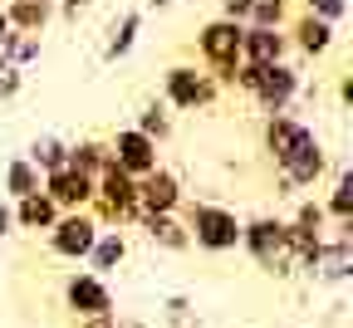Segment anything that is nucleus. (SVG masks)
Wrapping results in <instances>:
<instances>
[{
  "mask_svg": "<svg viewBox=\"0 0 353 328\" xmlns=\"http://www.w3.org/2000/svg\"><path fill=\"white\" fill-rule=\"evenodd\" d=\"M187 240L206 255H231L241 250V216L231 206H216V201H196L187 211Z\"/></svg>",
  "mask_w": 353,
  "mask_h": 328,
  "instance_id": "f257e3e1",
  "label": "nucleus"
},
{
  "mask_svg": "<svg viewBox=\"0 0 353 328\" xmlns=\"http://www.w3.org/2000/svg\"><path fill=\"white\" fill-rule=\"evenodd\" d=\"M241 250L265 269V274H290V240H285V221L280 216H250L241 221Z\"/></svg>",
  "mask_w": 353,
  "mask_h": 328,
  "instance_id": "f03ea898",
  "label": "nucleus"
},
{
  "mask_svg": "<svg viewBox=\"0 0 353 328\" xmlns=\"http://www.w3.org/2000/svg\"><path fill=\"white\" fill-rule=\"evenodd\" d=\"M241 34H245L241 20H211V25H201V34H196V50H201V59L216 69L221 83H231V74L241 69Z\"/></svg>",
  "mask_w": 353,
  "mask_h": 328,
  "instance_id": "7ed1b4c3",
  "label": "nucleus"
},
{
  "mask_svg": "<svg viewBox=\"0 0 353 328\" xmlns=\"http://www.w3.org/2000/svg\"><path fill=\"white\" fill-rule=\"evenodd\" d=\"M50 250L59 255V260H88V250H94V240H99V221L88 216V211H64L54 225H50Z\"/></svg>",
  "mask_w": 353,
  "mask_h": 328,
  "instance_id": "20e7f679",
  "label": "nucleus"
},
{
  "mask_svg": "<svg viewBox=\"0 0 353 328\" xmlns=\"http://www.w3.org/2000/svg\"><path fill=\"white\" fill-rule=\"evenodd\" d=\"M64 309H69L74 318H108V314H113L108 279H103V274H88V269L69 274V279H64Z\"/></svg>",
  "mask_w": 353,
  "mask_h": 328,
  "instance_id": "39448f33",
  "label": "nucleus"
},
{
  "mask_svg": "<svg viewBox=\"0 0 353 328\" xmlns=\"http://www.w3.org/2000/svg\"><path fill=\"white\" fill-rule=\"evenodd\" d=\"M108 162L138 181V176H148V172H157V167H162V152H157L152 137H143L138 127H118V137L108 143Z\"/></svg>",
  "mask_w": 353,
  "mask_h": 328,
  "instance_id": "423d86ee",
  "label": "nucleus"
},
{
  "mask_svg": "<svg viewBox=\"0 0 353 328\" xmlns=\"http://www.w3.org/2000/svg\"><path fill=\"white\" fill-rule=\"evenodd\" d=\"M162 93H167V103L172 108H206L216 99V79L211 74H196L192 64H172L167 79H162Z\"/></svg>",
  "mask_w": 353,
  "mask_h": 328,
  "instance_id": "0eeeda50",
  "label": "nucleus"
},
{
  "mask_svg": "<svg viewBox=\"0 0 353 328\" xmlns=\"http://www.w3.org/2000/svg\"><path fill=\"white\" fill-rule=\"evenodd\" d=\"M176 206H182V181H176V172L157 167L148 176H138V216H176Z\"/></svg>",
  "mask_w": 353,
  "mask_h": 328,
  "instance_id": "6e6552de",
  "label": "nucleus"
},
{
  "mask_svg": "<svg viewBox=\"0 0 353 328\" xmlns=\"http://www.w3.org/2000/svg\"><path fill=\"white\" fill-rule=\"evenodd\" d=\"M250 93H255V103H260L265 113H285V108H290V99L299 93V74H294L290 64H265Z\"/></svg>",
  "mask_w": 353,
  "mask_h": 328,
  "instance_id": "1a4fd4ad",
  "label": "nucleus"
},
{
  "mask_svg": "<svg viewBox=\"0 0 353 328\" xmlns=\"http://www.w3.org/2000/svg\"><path fill=\"white\" fill-rule=\"evenodd\" d=\"M324 172H329V157H324V143H319V137L299 143V147H294V152L280 162V176H285V186H314Z\"/></svg>",
  "mask_w": 353,
  "mask_h": 328,
  "instance_id": "9d476101",
  "label": "nucleus"
},
{
  "mask_svg": "<svg viewBox=\"0 0 353 328\" xmlns=\"http://www.w3.org/2000/svg\"><path fill=\"white\" fill-rule=\"evenodd\" d=\"M44 196H50L59 211H88V201H94V181L79 176L74 167H59L44 176Z\"/></svg>",
  "mask_w": 353,
  "mask_h": 328,
  "instance_id": "9b49d317",
  "label": "nucleus"
},
{
  "mask_svg": "<svg viewBox=\"0 0 353 328\" xmlns=\"http://www.w3.org/2000/svg\"><path fill=\"white\" fill-rule=\"evenodd\" d=\"M285 50H290V34H280V30L245 25V34H241V64H255V69L285 64Z\"/></svg>",
  "mask_w": 353,
  "mask_h": 328,
  "instance_id": "f8f14e48",
  "label": "nucleus"
},
{
  "mask_svg": "<svg viewBox=\"0 0 353 328\" xmlns=\"http://www.w3.org/2000/svg\"><path fill=\"white\" fill-rule=\"evenodd\" d=\"M309 137H314V132H309L299 118H290V113H270V123H265V152H270V162L280 167L299 143H309Z\"/></svg>",
  "mask_w": 353,
  "mask_h": 328,
  "instance_id": "ddd939ff",
  "label": "nucleus"
},
{
  "mask_svg": "<svg viewBox=\"0 0 353 328\" xmlns=\"http://www.w3.org/2000/svg\"><path fill=\"white\" fill-rule=\"evenodd\" d=\"M10 216H15V225L20 230H30V236H50V225L64 216L44 192H34V196H25V201H10Z\"/></svg>",
  "mask_w": 353,
  "mask_h": 328,
  "instance_id": "4468645a",
  "label": "nucleus"
},
{
  "mask_svg": "<svg viewBox=\"0 0 353 328\" xmlns=\"http://www.w3.org/2000/svg\"><path fill=\"white\" fill-rule=\"evenodd\" d=\"M128 260V240H123V230H99V240L94 250H88V274H108Z\"/></svg>",
  "mask_w": 353,
  "mask_h": 328,
  "instance_id": "2eb2a0df",
  "label": "nucleus"
},
{
  "mask_svg": "<svg viewBox=\"0 0 353 328\" xmlns=\"http://www.w3.org/2000/svg\"><path fill=\"white\" fill-rule=\"evenodd\" d=\"M143 225H148V240H152L157 250H172V255H176V250H192L187 225L176 221V216H148Z\"/></svg>",
  "mask_w": 353,
  "mask_h": 328,
  "instance_id": "dca6fc26",
  "label": "nucleus"
},
{
  "mask_svg": "<svg viewBox=\"0 0 353 328\" xmlns=\"http://www.w3.org/2000/svg\"><path fill=\"white\" fill-rule=\"evenodd\" d=\"M25 162H30L39 176H50V172L69 167V143H59V137H34L30 152H25Z\"/></svg>",
  "mask_w": 353,
  "mask_h": 328,
  "instance_id": "f3484780",
  "label": "nucleus"
},
{
  "mask_svg": "<svg viewBox=\"0 0 353 328\" xmlns=\"http://www.w3.org/2000/svg\"><path fill=\"white\" fill-rule=\"evenodd\" d=\"M0 15H6V25H10L15 34H39L44 20H50V6H39V0H10Z\"/></svg>",
  "mask_w": 353,
  "mask_h": 328,
  "instance_id": "a211bd4d",
  "label": "nucleus"
},
{
  "mask_svg": "<svg viewBox=\"0 0 353 328\" xmlns=\"http://www.w3.org/2000/svg\"><path fill=\"white\" fill-rule=\"evenodd\" d=\"M69 167H74L79 176L94 181V176L108 167V143H99V137H83V143H74V147H69Z\"/></svg>",
  "mask_w": 353,
  "mask_h": 328,
  "instance_id": "6ab92c4d",
  "label": "nucleus"
},
{
  "mask_svg": "<svg viewBox=\"0 0 353 328\" xmlns=\"http://www.w3.org/2000/svg\"><path fill=\"white\" fill-rule=\"evenodd\" d=\"M294 44H299L304 54H324L329 44H334V25L319 20V15H299V25H294Z\"/></svg>",
  "mask_w": 353,
  "mask_h": 328,
  "instance_id": "aec40b11",
  "label": "nucleus"
},
{
  "mask_svg": "<svg viewBox=\"0 0 353 328\" xmlns=\"http://www.w3.org/2000/svg\"><path fill=\"white\" fill-rule=\"evenodd\" d=\"M34 192H44V176H39L25 157H15V162L6 167V196H10V201H25V196H34Z\"/></svg>",
  "mask_w": 353,
  "mask_h": 328,
  "instance_id": "412c9836",
  "label": "nucleus"
},
{
  "mask_svg": "<svg viewBox=\"0 0 353 328\" xmlns=\"http://www.w3.org/2000/svg\"><path fill=\"white\" fill-rule=\"evenodd\" d=\"M324 216H329L334 225L353 221V176H348V172L334 181V192H329V206H324Z\"/></svg>",
  "mask_w": 353,
  "mask_h": 328,
  "instance_id": "4be33fe9",
  "label": "nucleus"
},
{
  "mask_svg": "<svg viewBox=\"0 0 353 328\" xmlns=\"http://www.w3.org/2000/svg\"><path fill=\"white\" fill-rule=\"evenodd\" d=\"M324 221H329V216H324V206H319V201H299L290 225H294V230H309V236H324Z\"/></svg>",
  "mask_w": 353,
  "mask_h": 328,
  "instance_id": "5701e85b",
  "label": "nucleus"
},
{
  "mask_svg": "<svg viewBox=\"0 0 353 328\" xmlns=\"http://www.w3.org/2000/svg\"><path fill=\"white\" fill-rule=\"evenodd\" d=\"M250 25H265V30H280V15H285V0H250L245 6Z\"/></svg>",
  "mask_w": 353,
  "mask_h": 328,
  "instance_id": "b1692460",
  "label": "nucleus"
},
{
  "mask_svg": "<svg viewBox=\"0 0 353 328\" xmlns=\"http://www.w3.org/2000/svg\"><path fill=\"white\" fill-rule=\"evenodd\" d=\"M167 127H172L167 108L148 103V108H143V118H138V132H143V137H152V143H162V137H167Z\"/></svg>",
  "mask_w": 353,
  "mask_h": 328,
  "instance_id": "393cba45",
  "label": "nucleus"
},
{
  "mask_svg": "<svg viewBox=\"0 0 353 328\" xmlns=\"http://www.w3.org/2000/svg\"><path fill=\"white\" fill-rule=\"evenodd\" d=\"M309 15H319V20L334 25V20L343 15V0H309Z\"/></svg>",
  "mask_w": 353,
  "mask_h": 328,
  "instance_id": "a878e982",
  "label": "nucleus"
},
{
  "mask_svg": "<svg viewBox=\"0 0 353 328\" xmlns=\"http://www.w3.org/2000/svg\"><path fill=\"white\" fill-rule=\"evenodd\" d=\"M132 30H138V15H128V20H123V34H113L108 54H123V50H128V44H132Z\"/></svg>",
  "mask_w": 353,
  "mask_h": 328,
  "instance_id": "bb28decb",
  "label": "nucleus"
},
{
  "mask_svg": "<svg viewBox=\"0 0 353 328\" xmlns=\"http://www.w3.org/2000/svg\"><path fill=\"white\" fill-rule=\"evenodd\" d=\"M15 230V216H10V201H0V236H10Z\"/></svg>",
  "mask_w": 353,
  "mask_h": 328,
  "instance_id": "cd10ccee",
  "label": "nucleus"
},
{
  "mask_svg": "<svg viewBox=\"0 0 353 328\" xmlns=\"http://www.w3.org/2000/svg\"><path fill=\"white\" fill-rule=\"evenodd\" d=\"M79 328H118V323H113V314H108V318H79Z\"/></svg>",
  "mask_w": 353,
  "mask_h": 328,
  "instance_id": "c85d7f7f",
  "label": "nucleus"
},
{
  "mask_svg": "<svg viewBox=\"0 0 353 328\" xmlns=\"http://www.w3.org/2000/svg\"><path fill=\"white\" fill-rule=\"evenodd\" d=\"M10 39V25H6V15H0V44H6Z\"/></svg>",
  "mask_w": 353,
  "mask_h": 328,
  "instance_id": "c756f323",
  "label": "nucleus"
},
{
  "mask_svg": "<svg viewBox=\"0 0 353 328\" xmlns=\"http://www.w3.org/2000/svg\"><path fill=\"white\" fill-rule=\"evenodd\" d=\"M69 6H88V0H69Z\"/></svg>",
  "mask_w": 353,
  "mask_h": 328,
  "instance_id": "7c9ffc66",
  "label": "nucleus"
},
{
  "mask_svg": "<svg viewBox=\"0 0 353 328\" xmlns=\"http://www.w3.org/2000/svg\"><path fill=\"white\" fill-rule=\"evenodd\" d=\"M39 6H54V0H39Z\"/></svg>",
  "mask_w": 353,
  "mask_h": 328,
  "instance_id": "2f4dec72",
  "label": "nucleus"
},
{
  "mask_svg": "<svg viewBox=\"0 0 353 328\" xmlns=\"http://www.w3.org/2000/svg\"><path fill=\"white\" fill-rule=\"evenodd\" d=\"M157 6H167V0H157Z\"/></svg>",
  "mask_w": 353,
  "mask_h": 328,
  "instance_id": "473e14b6",
  "label": "nucleus"
},
{
  "mask_svg": "<svg viewBox=\"0 0 353 328\" xmlns=\"http://www.w3.org/2000/svg\"><path fill=\"white\" fill-rule=\"evenodd\" d=\"M0 69H6V59H0Z\"/></svg>",
  "mask_w": 353,
  "mask_h": 328,
  "instance_id": "72a5a7b5",
  "label": "nucleus"
}]
</instances>
